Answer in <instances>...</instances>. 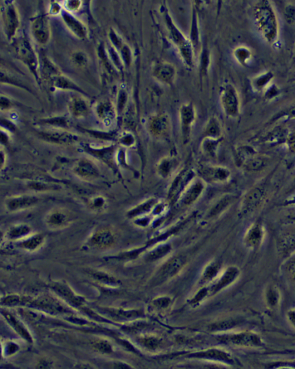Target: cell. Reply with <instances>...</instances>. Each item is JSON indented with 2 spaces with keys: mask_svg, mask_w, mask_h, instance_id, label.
I'll return each instance as SVG.
<instances>
[{
  "mask_svg": "<svg viewBox=\"0 0 295 369\" xmlns=\"http://www.w3.org/2000/svg\"><path fill=\"white\" fill-rule=\"evenodd\" d=\"M256 16L258 26L265 38L268 41H273L277 34V23L269 2H260L256 9Z\"/></svg>",
  "mask_w": 295,
  "mask_h": 369,
  "instance_id": "obj_1",
  "label": "cell"
},
{
  "mask_svg": "<svg viewBox=\"0 0 295 369\" xmlns=\"http://www.w3.org/2000/svg\"><path fill=\"white\" fill-rule=\"evenodd\" d=\"M197 176L194 169L188 167H185L178 171L168 188V204H176L182 192Z\"/></svg>",
  "mask_w": 295,
  "mask_h": 369,
  "instance_id": "obj_2",
  "label": "cell"
},
{
  "mask_svg": "<svg viewBox=\"0 0 295 369\" xmlns=\"http://www.w3.org/2000/svg\"><path fill=\"white\" fill-rule=\"evenodd\" d=\"M13 47L19 59L27 66L36 79L39 81L37 56L28 39L25 36H20L18 39L15 40Z\"/></svg>",
  "mask_w": 295,
  "mask_h": 369,
  "instance_id": "obj_3",
  "label": "cell"
},
{
  "mask_svg": "<svg viewBox=\"0 0 295 369\" xmlns=\"http://www.w3.org/2000/svg\"><path fill=\"white\" fill-rule=\"evenodd\" d=\"M199 178L211 184H224L229 181L231 173L229 169L223 166L208 164H201L197 169Z\"/></svg>",
  "mask_w": 295,
  "mask_h": 369,
  "instance_id": "obj_4",
  "label": "cell"
},
{
  "mask_svg": "<svg viewBox=\"0 0 295 369\" xmlns=\"http://www.w3.org/2000/svg\"><path fill=\"white\" fill-rule=\"evenodd\" d=\"M165 15H166L165 16L166 25L172 41L178 46L181 54L186 64L188 66H191L193 65V52L192 50L191 43L186 38L183 34L174 25L167 12L165 13Z\"/></svg>",
  "mask_w": 295,
  "mask_h": 369,
  "instance_id": "obj_5",
  "label": "cell"
},
{
  "mask_svg": "<svg viewBox=\"0 0 295 369\" xmlns=\"http://www.w3.org/2000/svg\"><path fill=\"white\" fill-rule=\"evenodd\" d=\"M3 26L6 38L12 40L17 34L19 18L17 9L12 1H5L1 7Z\"/></svg>",
  "mask_w": 295,
  "mask_h": 369,
  "instance_id": "obj_6",
  "label": "cell"
},
{
  "mask_svg": "<svg viewBox=\"0 0 295 369\" xmlns=\"http://www.w3.org/2000/svg\"><path fill=\"white\" fill-rule=\"evenodd\" d=\"M206 184L197 176L182 192L177 204L184 208L190 207L194 205L204 194Z\"/></svg>",
  "mask_w": 295,
  "mask_h": 369,
  "instance_id": "obj_7",
  "label": "cell"
},
{
  "mask_svg": "<svg viewBox=\"0 0 295 369\" xmlns=\"http://www.w3.org/2000/svg\"><path fill=\"white\" fill-rule=\"evenodd\" d=\"M180 121L182 139L185 144L190 141L192 127L196 119V111L191 103H185L180 109Z\"/></svg>",
  "mask_w": 295,
  "mask_h": 369,
  "instance_id": "obj_8",
  "label": "cell"
},
{
  "mask_svg": "<svg viewBox=\"0 0 295 369\" xmlns=\"http://www.w3.org/2000/svg\"><path fill=\"white\" fill-rule=\"evenodd\" d=\"M220 101L225 115L233 118L238 114L240 102L237 92L234 86L229 84L224 86L221 91Z\"/></svg>",
  "mask_w": 295,
  "mask_h": 369,
  "instance_id": "obj_9",
  "label": "cell"
},
{
  "mask_svg": "<svg viewBox=\"0 0 295 369\" xmlns=\"http://www.w3.org/2000/svg\"><path fill=\"white\" fill-rule=\"evenodd\" d=\"M38 136L43 141L52 144L68 145L75 144L79 140L76 134L60 130H48L38 132Z\"/></svg>",
  "mask_w": 295,
  "mask_h": 369,
  "instance_id": "obj_10",
  "label": "cell"
},
{
  "mask_svg": "<svg viewBox=\"0 0 295 369\" xmlns=\"http://www.w3.org/2000/svg\"><path fill=\"white\" fill-rule=\"evenodd\" d=\"M148 131L154 138L164 139L168 137L171 131L170 119L165 114L155 115L148 124Z\"/></svg>",
  "mask_w": 295,
  "mask_h": 369,
  "instance_id": "obj_11",
  "label": "cell"
},
{
  "mask_svg": "<svg viewBox=\"0 0 295 369\" xmlns=\"http://www.w3.org/2000/svg\"><path fill=\"white\" fill-rule=\"evenodd\" d=\"M85 152H87L94 157L101 159L106 164L110 166L112 169H117V160L116 156L117 151L115 145L104 146V147L95 148L93 147L89 144H86L82 147Z\"/></svg>",
  "mask_w": 295,
  "mask_h": 369,
  "instance_id": "obj_12",
  "label": "cell"
},
{
  "mask_svg": "<svg viewBox=\"0 0 295 369\" xmlns=\"http://www.w3.org/2000/svg\"><path fill=\"white\" fill-rule=\"evenodd\" d=\"M263 200V191L260 188H254L248 192L241 201L240 215L245 217L253 214L260 208Z\"/></svg>",
  "mask_w": 295,
  "mask_h": 369,
  "instance_id": "obj_13",
  "label": "cell"
},
{
  "mask_svg": "<svg viewBox=\"0 0 295 369\" xmlns=\"http://www.w3.org/2000/svg\"><path fill=\"white\" fill-rule=\"evenodd\" d=\"M32 32L39 44L45 45L51 39V30L48 19L45 15H39L33 20Z\"/></svg>",
  "mask_w": 295,
  "mask_h": 369,
  "instance_id": "obj_14",
  "label": "cell"
},
{
  "mask_svg": "<svg viewBox=\"0 0 295 369\" xmlns=\"http://www.w3.org/2000/svg\"><path fill=\"white\" fill-rule=\"evenodd\" d=\"M265 237L264 226L260 222H256L247 229L244 236V242L248 248L257 249L263 244Z\"/></svg>",
  "mask_w": 295,
  "mask_h": 369,
  "instance_id": "obj_15",
  "label": "cell"
},
{
  "mask_svg": "<svg viewBox=\"0 0 295 369\" xmlns=\"http://www.w3.org/2000/svg\"><path fill=\"white\" fill-rule=\"evenodd\" d=\"M39 198L34 195L14 196L6 199L5 207L9 211L16 212L31 208L38 204Z\"/></svg>",
  "mask_w": 295,
  "mask_h": 369,
  "instance_id": "obj_16",
  "label": "cell"
},
{
  "mask_svg": "<svg viewBox=\"0 0 295 369\" xmlns=\"http://www.w3.org/2000/svg\"><path fill=\"white\" fill-rule=\"evenodd\" d=\"M185 264L184 259L176 257L171 259L159 271L155 278V282L161 283L171 278L180 272Z\"/></svg>",
  "mask_w": 295,
  "mask_h": 369,
  "instance_id": "obj_17",
  "label": "cell"
},
{
  "mask_svg": "<svg viewBox=\"0 0 295 369\" xmlns=\"http://www.w3.org/2000/svg\"><path fill=\"white\" fill-rule=\"evenodd\" d=\"M234 201V197L230 194L222 196L209 209L204 217V221L209 222L215 220L230 207Z\"/></svg>",
  "mask_w": 295,
  "mask_h": 369,
  "instance_id": "obj_18",
  "label": "cell"
},
{
  "mask_svg": "<svg viewBox=\"0 0 295 369\" xmlns=\"http://www.w3.org/2000/svg\"><path fill=\"white\" fill-rule=\"evenodd\" d=\"M74 172L78 177L85 180H92L100 176L97 165L87 158L79 159L74 166Z\"/></svg>",
  "mask_w": 295,
  "mask_h": 369,
  "instance_id": "obj_19",
  "label": "cell"
},
{
  "mask_svg": "<svg viewBox=\"0 0 295 369\" xmlns=\"http://www.w3.org/2000/svg\"><path fill=\"white\" fill-rule=\"evenodd\" d=\"M230 343L239 346L260 347L263 345V341L260 336L255 332H244L230 336L228 338Z\"/></svg>",
  "mask_w": 295,
  "mask_h": 369,
  "instance_id": "obj_20",
  "label": "cell"
},
{
  "mask_svg": "<svg viewBox=\"0 0 295 369\" xmlns=\"http://www.w3.org/2000/svg\"><path fill=\"white\" fill-rule=\"evenodd\" d=\"M176 69L168 62H159L155 66L153 75L156 79L162 84L171 85L176 78Z\"/></svg>",
  "mask_w": 295,
  "mask_h": 369,
  "instance_id": "obj_21",
  "label": "cell"
},
{
  "mask_svg": "<svg viewBox=\"0 0 295 369\" xmlns=\"http://www.w3.org/2000/svg\"><path fill=\"white\" fill-rule=\"evenodd\" d=\"M240 275V270L237 267H228L220 275H218L216 280H215L213 285L210 288L211 291L217 292L229 287L237 281Z\"/></svg>",
  "mask_w": 295,
  "mask_h": 369,
  "instance_id": "obj_22",
  "label": "cell"
},
{
  "mask_svg": "<svg viewBox=\"0 0 295 369\" xmlns=\"http://www.w3.org/2000/svg\"><path fill=\"white\" fill-rule=\"evenodd\" d=\"M159 201V199L154 197L145 199L129 210L127 212V217L134 219L146 215H151Z\"/></svg>",
  "mask_w": 295,
  "mask_h": 369,
  "instance_id": "obj_23",
  "label": "cell"
},
{
  "mask_svg": "<svg viewBox=\"0 0 295 369\" xmlns=\"http://www.w3.org/2000/svg\"><path fill=\"white\" fill-rule=\"evenodd\" d=\"M61 17L65 25L70 31L79 39H84L87 37V30L85 26L67 11L63 10Z\"/></svg>",
  "mask_w": 295,
  "mask_h": 369,
  "instance_id": "obj_24",
  "label": "cell"
},
{
  "mask_svg": "<svg viewBox=\"0 0 295 369\" xmlns=\"http://www.w3.org/2000/svg\"><path fill=\"white\" fill-rule=\"evenodd\" d=\"M180 165V161L175 156H166L159 161L157 173L162 179H168L176 172Z\"/></svg>",
  "mask_w": 295,
  "mask_h": 369,
  "instance_id": "obj_25",
  "label": "cell"
},
{
  "mask_svg": "<svg viewBox=\"0 0 295 369\" xmlns=\"http://www.w3.org/2000/svg\"><path fill=\"white\" fill-rule=\"evenodd\" d=\"M71 220L67 212L62 210L52 211L46 216V222L52 229H57L64 228L68 225Z\"/></svg>",
  "mask_w": 295,
  "mask_h": 369,
  "instance_id": "obj_26",
  "label": "cell"
},
{
  "mask_svg": "<svg viewBox=\"0 0 295 369\" xmlns=\"http://www.w3.org/2000/svg\"><path fill=\"white\" fill-rule=\"evenodd\" d=\"M69 111L75 118L80 119L87 116L89 105L85 100L79 96H74L69 102Z\"/></svg>",
  "mask_w": 295,
  "mask_h": 369,
  "instance_id": "obj_27",
  "label": "cell"
},
{
  "mask_svg": "<svg viewBox=\"0 0 295 369\" xmlns=\"http://www.w3.org/2000/svg\"><path fill=\"white\" fill-rule=\"evenodd\" d=\"M113 234L108 229H99L92 235L91 242L93 245L98 247H107L113 243Z\"/></svg>",
  "mask_w": 295,
  "mask_h": 369,
  "instance_id": "obj_28",
  "label": "cell"
},
{
  "mask_svg": "<svg viewBox=\"0 0 295 369\" xmlns=\"http://www.w3.org/2000/svg\"><path fill=\"white\" fill-rule=\"evenodd\" d=\"M52 84L55 89L61 90H71L76 91L84 95H88L82 89L75 84L70 79L61 75L60 73L51 79Z\"/></svg>",
  "mask_w": 295,
  "mask_h": 369,
  "instance_id": "obj_29",
  "label": "cell"
},
{
  "mask_svg": "<svg viewBox=\"0 0 295 369\" xmlns=\"http://www.w3.org/2000/svg\"><path fill=\"white\" fill-rule=\"evenodd\" d=\"M98 117L106 125L112 124L115 116V110L110 102L104 101L99 103L96 108Z\"/></svg>",
  "mask_w": 295,
  "mask_h": 369,
  "instance_id": "obj_30",
  "label": "cell"
},
{
  "mask_svg": "<svg viewBox=\"0 0 295 369\" xmlns=\"http://www.w3.org/2000/svg\"><path fill=\"white\" fill-rule=\"evenodd\" d=\"M223 130L221 125L216 117L209 119L204 130V138L221 139Z\"/></svg>",
  "mask_w": 295,
  "mask_h": 369,
  "instance_id": "obj_31",
  "label": "cell"
},
{
  "mask_svg": "<svg viewBox=\"0 0 295 369\" xmlns=\"http://www.w3.org/2000/svg\"><path fill=\"white\" fill-rule=\"evenodd\" d=\"M221 140V139L204 138L201 144L202 152L208 157L215 158L217 155Z\"/></svg>",
  "mask_w": 295,
  "mask_h": 369,
  "instance_id": "obj_32",
  "label": "cell"
},
{
  "mask_svg": "<svg viewBox=\"0 0 295 369\" xmlns=\"http://www.w3.org/2000/svg\"><path fill=\"white\" fill-rule=\"evenodd\" d=\"M280 292L276 287L269 286L265 291V298L268 307L276 308L280 301Z\"/></svg>",
  "mask_w": 295,
  "mask_h": 369,
  "instance_id": "obj_33",
  "label": "cell"
},
{
  "mask_svg": "<svg viewBox=\"0 0 295 369\" xmlns=\"http://www.w3.org/2000/svg\"><path fill=\"white\" fill-rule=\"evenodd\" d=\"M38 124L44 126H51L59 129L68 128L69 126L68 119L64 116H55L41 119L38 121Z\"/></svg>",
  "mask_w": 295,
  "mask_h": 369,
  "instance_id": "obj_34",
  "label": "cell"
},
{
  "mask_svg": "<svg viewBox=\"0 0 295 369\" xmlns=\"http://www.w3.org/2000/svg\"><path fill=\"white\" fill-rule=\"evenodd\" d=\"M279 249L283 255H289L295 249V235L288 234L280 239Z\"/></svg>",
  "mask_w": 295,
  "mask_h": 369,
  "instance_id": "obj_35",
  "label": "cell"
},
{
  "mask_svg": "<svg viewBox=\"0 0 295 369\" xmlns=\"http://www.w3.org/2000/svg\"><path fill=\"white\" fill-rule=\"evenodd\" d=\"M31 231V228L28 225H16L10 228L8 232V236L11 239L21 238L30 235Z\"/></svg>",
  "mask_w": 295,
  "mask_h": 369,
  "instance_id": "obj_36",
  "label": "cell"
},
{
  "mask_svg": "<svg viewBox=\"0 0 295 369\" xmlns=\"http://www.w3.org/2000/svg\"><path fill=\"white\" fill-rule=\"evenodd\" d=\"M44 241V236L42 234H34L25 239L21 243L23 248L32 251L37 249Z\"/></svg>",
  "mask_w": 295,
  "mask_h": 369,
  "instance_id": "obj_37",
  "label": "cell"
},
{
  "mask_svg": "<svg viewBox=\"0 0 295 369\" xmlns=\"http://www.w3.org/2000/svg\"><path fill=\"white\" fill-rule=\"evenodd\" d=\"M219 270L220 265L217 263H212L205 269L203 275H202V281L206 282L211 281L212 279L217 277Z\"/></svg>",
  "mask_w": 295,
  "mask_h": 369,
  "instance_id": "obj_38",
  "label": "cell"
},
{
  "mask_svg": "<svg viewBox=\"0 0 295 369\" xmlns=\"http://www.w3.org/2000/svg\"><path fill=\"white\" fill-rule=\"evenodd\" d=\"M119 144L126 148L132 147L135 144V139L132 134L125 132L118 139Z\"/></svg>",
  "mask_w": 295,
  "mask_h": 369,
  "instance_id": "obj_39",
  "label": "cell"
},
{
  "mask_svg": "<svg viewBox=\"0 0 295 369\" xmlns=\"http://www.w3.org/2000/svg\"><path fill=\"white\" fill-rule=\"evenodd\" d=\"M170 246L168 245H165L163 246V247L156 249L155 251L152 252V253L148 256V260L154 261L156 260V259L161 258L162 256L164 255L167 252L170 251Z\"/></svg>",
  "mask_w": 295,
  "mask_h": 369,
  "instance_id": "obj_40",
  "label": "cell"
},
{
  "mask_svg": "<svg viewBox=\"0 0 295 369\" xmlns=\"http://www.w3.org/2000/svg\"><path fill=\"white\" fill-rule=\"evenodd\" d=\"M72 60L75 64L82 66L87 64L88 57L84 53L78 52L75 53L73 55Z\"/></svg>",
  "mask_w": 295,
  "mask_h": 369,
  "instance_id": "obj_41",
  "label": "cell"
},
{
  "mask_svg": "<svg viewBox=\"0 0 295 369\" xmlns=\"http://www.w3.org/2000/svg\"><path fill=\"white\" fill-rule=\"evenodd\" d=\"M106 205V200L102 196H97L93 198L90 201V205L95 210H101L104 209Z\"/></svg>",
  "mask_w": 295,
  "mask_h": 369,
  "instance_id": "obj_42",
  "label": "cell"
},
{
  "mask_svg": "<svg viewBox=\"0 0 295 369\" xmlns=\"http://www.w3.org/2000/svg\"><path fill=\"white\" fill-rule=\"evenodd\" d=\"M109 38H110L112 45L116 49L120 51V49L123 47L124 45L122 44L121 39L119 38V36L115 34V32L112 29H110V31L109 32Z\"/></svg>",
  "mask_w": 295,
  "mask_h": 369,
  "instance_id": "obj_43",
  "label": "cell"
},
{
  "mask_svg": "<svg viewBox=\"0 0 295 369\" xmlns=\"http://www.w3.org/2000/svg\"><path fill=\"white\" fill-rule=\"evenodd\" d=\"M127 101V94L124 90H121L119 93L117 109L118 113L123 111L126 102Z\"/></svg>",
  "mask_w": 295,
  "mask_h": 369,
  "instance_id": "obj_44",
  "label": "cell"
},
{
  "mask_svg": "<svg viewBox=\"0 0 295 369\" xmlns=\"http://www.w3.org/2000/svg\"><path fill=\"white\" fill-rule=\"evenodd\" d=\"M286 272L288 277L295 282V258L291 259L286 265Z\"/></svg>",
  "mask_w": 295,
  "mask_h": 369,
  "instance_id": "obj_45",
  "label": "cell"
},
{
  "mask_svg": "<svg viewBox=\"0 0 295 369\" xmlns=\"http://www.w3.org/2000/svg\"><path fill=\"white\" fill-rule=\"evenodd\" d=\"M66 11L69 12L78 11L81 7L80 1H68L65 3Z\"/></svg>",
  "mask_w": 295,
  "mask_h": 369,
  "instance_id": "obj_46",
  "label": "cell"
},
{
  "mask_svg": "<svg viewBox=\"0 0 295 369\" xmlns=\"http://www.w3.org/2000/svg\"><path fill=\"white\" fill-rule=\"evenodd\" d=\"M13 105V103L11 99L6 96H1V111H6L11 108Z\"/></svg>",
  "mask_w": 295,
  "mask_h": 369,
  "instance_id": "obj_47",
  "label": "cell"
},
{
  "mask_svg": "<svg viewBox=\"0 0 295 369\" xmlns=\"http://www.w3.org/2000/svg\"><path fill=\"white\" fill-rule=\"evenodd\" d=\"M62 11L61 6L57 2L53 3L50 9V13L53 15H58L59 13L61 14Z\"/></svg>",
  "mask_w": 295,
  "mask_h": 369,
  "instance_id": "obj_48",
  "label": "cell"
},
{
  "mask_svg": "<svg viewBox=\"0 0 295 369\" xmlns=\"http://www.w3.org/2000/svg\"><path fill=\"white\" fill-rule=\"evenodd\" d=\"M108 52L109 53H110V55L111 56L112 61L114 62V64L116 66H118L119 68H121V62L120 61H119V59H118V55H117V53H116L114 50L112 48H111L109 49Z\"/></svg>",
  "mask_w": 295,
  "mask_h": 369,
  "instance_id": "obj_49",
  "label": "cell"
},
{
  "mask_svg": "<svg viewBox=\"0 0 295 369\" xmlns=\"http://www.w3.org/2000/svg\"><path fill=\"white\" fill-rule=\"evenodd\" d=\"M287 318L290 324L295 328V308L288 312Z\"/></svg>",
  "mask_w": 295,
  "mask_h": 369,
  "instance_id": "obj_50",
  "label": "cell"
},
{
  "mask_svg": "<svg viewBox=\"0 0 295 369\" xmlns=\"http://www.w3.org/2000/svg\"><path fill=\"white\" fill-rule=\"evenodd\" d=\"M9 140V136L8 133L6 132V130L4 131L1 129V144L4 143V144H7Z\"/></svg>",
  "mask_w": 295,
  "mask_h": 369,
  "instance_id": "obj_51",
  "label": "cell"
},
{
  "mask_svg": "<svg viewBox=\"0 0 295 369\" xmlns=\"http://www.w3.org/2000/svg\"><path fill=\"white\" fill-rule=\"evenodd\" d=\"M1 169H2L6 163V155L5 151L2 149V146L1 148Z\"/></svg>",
  "mask_w": 295,
  "mask_h": 369,
  "instance_id": "obj_52",
  "label": "cell"
},
{
  "mask_svg": "<svg viewBox=\"0 0 295 369\" xmlns=\"http://www.w3.org/2000/svg\"><path fill=\"white\" fill-rule=\"evenodd\" d=\"M98 347L99 348H100L101 350L104 351L105 352H107L109 350V349H110V347H109L108 345L106 343H99L98 345Z\"/></svg>",
  "mask_w": 295,
  "mask_h": 369,
  "instance_id": "obj_53",
  "label": "cell"
},
{
  "mask_svg": "<svg viewBox=\"0 0 295 369\" xmlns=\"http://www.w3.org/2000/svg\"><path fill=\"white\" fill-rule=\"evenodd\" d=\"M293 219H294V220H295V218H293Z\"/></svg>",
  "mask_w": 295,
  "mask_h": 369,
  "instance_id": "obj_54",
  "label": "cell"
}]
</instances>
